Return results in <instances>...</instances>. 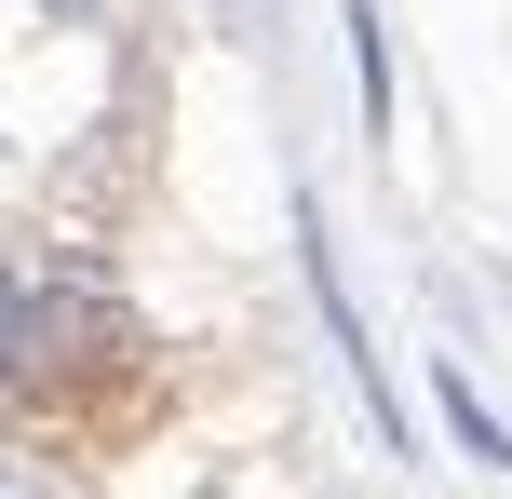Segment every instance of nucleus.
Segmentation results:
<instances>
[{"label":"nucleus","instance_id":"obj_1","mask_svg":"<svg viewBox=\"0 0 512 499\" xmlns=\"http://www.w3.org/2000/svg\"><path fill=\"white\" fill-rule=\"evenodd\" d=\"M432 405H445V432H459V446L486 459V473H512V419H499L486 392H472V365H459V351H445V365H432Z\"/></svg>","mask_w":512,"mask_h":499},{"label":"nucleus","instance_id":"obj_2","mask_svg":"<svg viewBox=\"0 0 512 499\" xmlns=\"http://www.w3.org/2000/svg\"><path fill=\"white\" fill-rule=\"evenodd\" d=\"M351 68H364V122L391 135V41H378V0H351Z\"/></svg>","mask_w":512,"mask_h":499},{"label":"nucleus","instance_id":"obj_3","mask_svg":"<svg viewBox=\"0 0 512 499\" xmlns=\"http://www.w3.org/2000/svg\"><path fill=\"white\" fill-rule=\"evenodd\" d=\"M27 351H41V297H27L14 257H0V378H27Z\"/></svg>","mask_w":512,"mask_h":499},{"label":"nucleus","instance_id":"obj_4","mask_svg":"<svg viewBox=\"0 0 512 499\" xmlns=\"http://www.w3.org/2000/svg\"><path fill=\"white\" fill-rule=\"evenodd\" d=\"M0 499H54V486H41V473H27V459H0Z\"/></svg>","mask_w":512,"mask_h":499},{"label":"nucleus","instance_id":"obj_5","mask_svg":"<svg viewBox=\"0 0 512 499\" xmlns=\"http://www.w3.org/2000/svg\"><path fill=\"white\" fill-rule=\"evenodd\" d=\"M41 14H95V0H41Z\"/></svg>","mask_w":512,"mask_h":499}]
</instances>
